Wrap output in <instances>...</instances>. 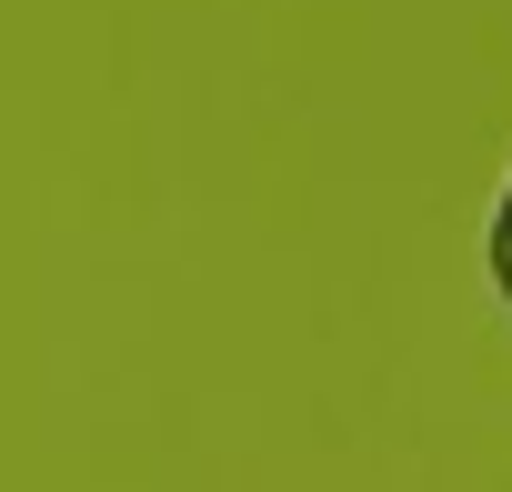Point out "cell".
Wrapping results in <instances>:
<instances>
[{
  "label": "cell",
  "mask_w": 512,
  "mask_h": 492,
  "mask_svg": "<svg viewBox=\"0 0 512 492\" xmlns=\"http://www.w3.org/2000/svg\"><path fill=\"white\" fill-rule=\"evenodd\" d=\"M492 292L512 302V181H502V211H492Z\"/></svg>",
  "instance_id": "obj_1"
}]
</instances>
